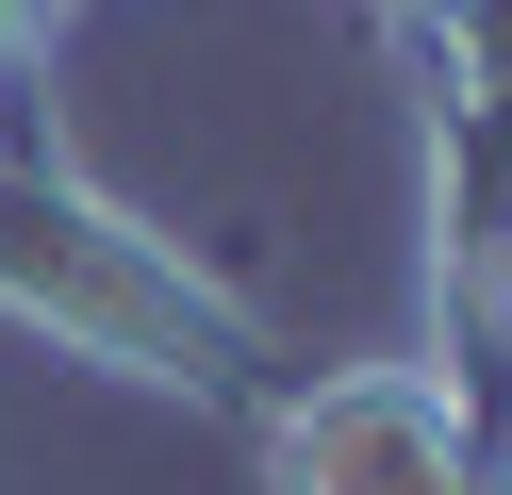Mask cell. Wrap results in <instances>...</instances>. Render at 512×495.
Wrapping results in <instances>:
<instances>
[{
    "label": "cell",
    "mask_w": 512,
    "mask_h": 495,
    "mask_svg": "<svg viewBox=\"0 0 512 495\" xmlns=\"http://www.w3.org/2000/svg\"><path fill=\"white\" fill-rule=\"evenodd\" d=\"M0 297L34 330H67V347L133 363V380H199L215 413L265 396V330H248L166 231H133L67 149H34V132H0Z\"/></svg>",
    "instance_id": "obj_1"
},
{
    "label": "cell",
    "mask_w": 512,
    "mask_h": 495,
    "mask_svg": "<svg viewBox=\"0 0 512 495\" xmlns=\"http://www.w3.org/2000/svg\"><path fill=\"white\" fill-rule=\"evenodd\" d=\"M248 446L265 495H496V446L430 363H331L298 396H248Z\"/></svg>",
    "instance_id": "obj_2"
},
{
    "label": "cell",
    "mask_w": 512,
    "mask_h": 495,
    "mask_svg": "<svg viewBox=\"0 0 512 495\" xmlns=\"http://www.w3.org/2000/svg\"><path fill=\"white\" fill-rule=\"evenodd\" d=\"M364 17H430V0H364Z\"/></svg>",
    "instance_id": "obj_3"
}]
</instances>
